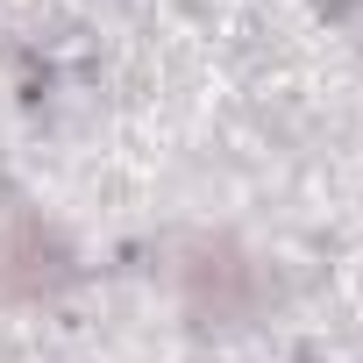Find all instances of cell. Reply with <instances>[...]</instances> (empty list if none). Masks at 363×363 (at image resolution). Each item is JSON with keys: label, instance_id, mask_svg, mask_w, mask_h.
I'll list each match as a JSON object with an SVG mask.
<instances>
[{"label": "cell", "instance_id": "6da1fadb", "mask_svg": "<svg viewBox=\"0 0 363 363\" xmlns=\"http://www.w3.org/2000/svg\"><path fill=\"white\" fill-rule=\"evenodd\" d=\"M157 271H164V292L178 299V313L193 328H250L278 299L271 264L228 228H178V235H164Z\"/></svg>", "mask_w": 363, "mask_h": 363}, {"label": "cell", "instance_id": "7a4b0ae2", "mask_svg": "<svg viewBox=\"0 0 363 363\" xmlns=\"http://www.w3.org/2000/svg\"><path fill=\"white\" fill-rule=\"evenodd\" d=\"M79 285V250L43 207L0 214V306H50Z\"/></svg>", "mask_w": 363, "mask_h": 363}, {"label": "cell", "instance_id": "3957f363", "mask_svg": "<svg viewBox=\"0 0 363 363\" xmlns=\"http://www.w3.org/2000/svg\"><path fill=\"white\" fill-rule=\"evenodd\" d=\"M320 8H328V15H349V8H356V0H320Z\"/></svg>", "mask_w": 363, "mask_h": 363}]
</instances>
